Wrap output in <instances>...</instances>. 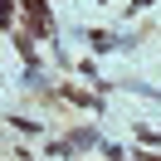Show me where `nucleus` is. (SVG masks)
<instances>
[{
    "instance_id": "nucleus-1",
    "label": "nucleus",
    "mask_w": 161,
    "mask_h": 161,
    "mask_svg": "<svg viewBox=\"0 0 161 161\" xmlns=\"http://www.w3.org/2000/svg\"><path fill=\"white\" fill-rule=\"evenodd\" d=\"M88 44H93V49L103 54V49H112V34H103V30H93V34H88Z\"/></svg>"
},
{
    "instance_id": "nucleus-2",
    "label": "nucleus",
    "mask_w": 161,
    "mask_h": 161,
    "mask_svg": "<svg viewBox=\"0 0 161 161\" xmlns=\"http://www.w3.org/2000/svg\"><path fill=\"white\" fill-rule=\"evenodd\" d=\"M15 15H10V0H0V25H10Z\"/></svg>"
},
{
    "instance_id": "nucleus-3",
    "label": "nucleus",
    "mask_w": 161,
    "mask_h": 161,
    "mask_svg": "<svg viewBox=\"0 0 161 161\" xmlns=\"http://www.w3.org/2000/svg\"><path fill=\"white\" fill-rule=\"evenodd\" d=\"M132 161H161V156H156V151H137Z\"/></svg>"
},
{
    "instance_id": "nucleus-4",
    "label": "nucleus",
    "mask_w": 161,
    "mask_h": 161,
    "mask_svg": "<svg viewBox=\"0 0 161 161\" xmlns=\"http://www.w3.org/2000/svg\"><path fill=\"white\" fill-rule=\"evenodd\" d=\"M132 5H151V0H132Z\"/></svg>"
}]
</instances>
